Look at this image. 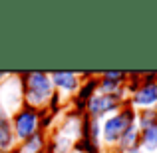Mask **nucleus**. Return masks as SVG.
I'll list each match as a JSON object with an SVG mask.
<instances>
[{
	"instance_id": "4468645a",
	"label": "nucleus",
	"mask_w": 157,
	"mask_h": 153,
	"mask_svg": "<svg viewBox=\"0 0 157 153\" xmlns=\"http://www.w3.org/2000/svg\"><path fill=\"white\" fill-rule=\"evenodd\" d=\"M139 149L143 153H157V127L139 131Z\"/></svg>"
},
{
	"instance_id": "1a4fd4ad",
	"label": "nucleus",
	"mask_w": 157,
	"mask_h": 153,
	"mask_svg": "<svg viewBox=\"0 0 157 153\" xmlns=\"http://www.w3.org/2000/svg\"><path fill=\"white\" fill-rule=\"evenodd\" d=\"M96 92H98V76H92L80 86V90H78L76 98H74V111L86 113V103H88V100Z\"/></svg>"
},
{
	"instance_id": "39448f33",
	"label": "nucleus",
	"mask_w": 157,
	"mask_h": 153,
	"mask_svg": "<svg viewBox=\"0 0 157 153\" xmlns=\"http://www.w3.org/2000/svg\"><path fill=\"white\" fill-rule=\"evenodd\" d=\"M125 103H127V100H123V98H119V96H109V94L96 92L88 100V103H86V115L101 121L107 115L119 111Z\"/></svg>"
},
{
	"instance_id": "7ed1b4c3",
	"label": "nucleus",
	"mask_w": 157,
	"mask_h": 153,
	"mask_svg": "<svg viewBox=\"0 0 157 153\" xmlns=\"http://www.w3.org/2000/svg\"><path fill=\"white\" fill-rule=\"evenodd\" d=\"M40 111L42 109H36V107H30L24 103L16 113L10 115V123H12L16 143L26 141L28 137H32L34 133L40 131Z\"/></svg>"
},
{
	"instance_id": "6e6552de",
	"label": "nucleus",
	"mask_w": 157,
	"mask_h": 153,
	"mask_svg": "<svg viewBox=\"0 0 157 153\" xmlns=\"http://www.w3.org/2000/svg\"><path fill=\"white\" fill-rule=\"evenodd\" d=\"M82 127H84V113L68 109L62 115V119L58 121L56 131L62 133V135H66V137H70V139H74V141H78V139L82 137Z\"/></svg>"
},
{
	"instance_id": "dca6fc26",
	"label": "nucleus",
	"mask_w": 157,
	"mask_h": 153,
	"mask_svg": "<svg viewBox=\"0 0 157 153\" xmlns=\"http://www.w3.org/2000/svg\"><path fill=\"white\" fill-rule=\"evenodd\" d=\"M121 153H143L141 149H131V151H121Z\"/></svg>"
},
{
	"instance_id": "9b49d317",
	"label": "nucleus",
	"mask_w": 157,
	"mask_h": 153,
	"mask_svg": "<svg viewBox=\"0 0 157 153\" xmlns=\"http://www.w3.org/2000/svg\"><path fill=\"white\" fill-rule=\"evenodd\" d=\"M74 139L66 137V135L58 133L56 129L52 131V135L48 137L46 143V153H74Z\"/></svg>"
},
{
	"instance_id": "f8f14e48",
	"label": "nucleus",
	"mask_w": 157,
	"mask_h": 153,
	"mask_svg": "<svg viewBox=\"0 0 157 153\" xmlns=\"http://www.w3.org/2000/svg\"><path fill=\"white\" fill-rule=\"evenodd\" d=\"M46 143H48V135L44 131H38L32 137H28L26 141L18 143L16 151L18 153H46Z\"/></svg>"
},
{
	"instance_id": "f3484780",
	"label": "nucleus",
	"mask_w": 157,
	"mask_h": 153,
	"mask_svg": "<svg viewBox=\"0 0 157 153\" xmlns=\"http://www.w3.org/2000/svg\"><path fill=\"white\" fill-rule=\"evenodd\" d=\"M4 78H6V74H2V72H0V82H2Z\"/></svg>"
},
{
	"instance_id": "2eb2a0df",
	"label": "nucleus",
	"mask_w": 157,
	"mask_h": 153,
	"mask_svg": "<svg viewBox=\"0 0 157 153\" xmlns=\"http://www.w3.org/2000/svg\"><path fill=\"white\" fill-rule=\"evenodd\" d=\"M137 127L139 131L157 127V109H141L137 111Z\"/></svg>"
},
{
	"instance_id": "f03ea898",
	"label": "nucleus",
	"mask_w": 157,
	"mask_h": 153,
	"mask_svg": "<svg viewBox=\"0 0 157 153\" xmlns=\"http://www.w3.org/2000/svg\"><path fill=\"white\" fill-rule=\"evenodd\" d=\"M135 123H137V111L129 103H125L119 111L104 117L101 119V145H104V149L107 153L113 151L121 135Z\"/></svg>"
},
{
	"instance_id": "423d86ee",
	"label": "nucleus",
	"mask_w": 157,
	"mask_h": 153,
	"mask_svg": "<svg viewBox=\"0 0 157 153\" xmlns=\"http://www.w3.org/2000/svg\"><path fill=\"white\" fill-rule=\"evenodd\" d=\"M125 82H127L125 72H104L98 76V92L109 94V96H119L123 100H127Z\"/></svg>"
},
{
	"instance_id": "0eeeda50",
	"label": "nucleus",
	"mask_w": 157,
	"mask_h": 153,
	"mask_svg": "<svg viewBox=\"0 0 157 153\" xmlns=\"http://www.w3.org/2000/svg\"><path fill=\"white\" fill-rule=\"evenodd\" d=\"M50 78H52L54 90L60 92L64 98L76 96L82 86V80L76 72H50Z\"/></svg>"
},
{
	"instance_id": "20e7f679",
	"label": "nucleus",
	"mask_w": 157,
	"mask_h": 153,
	"mask_svg": "<svg viewBox=\"0 0 157 153\" xmlns=\"http://www.w3.org/2000/svg\"><path fill=\"white\" fill-rule=\"evenodd\" d=\"M127 103L135 111L157 109V74H141L139 86L127 98Z\"/></svg>"
},
{
	"instance_id": "9d476101",
	"label": "nucleus",
	"mask_w": 157,
	"mask_h": 153,
	"mask_svg": "<svg viewBox=\"0 0 157 153\" xmlns=\"http://www.w3.org/2000/svg\"><path fill=\"white\" fill-rule=\"evenodd\" d=\"M16 147H18V143H16L14 131H12L10 117L0 113V153H10Z\"/></svg>"
},
{
	"instance_id": "ddd939ff",
	"label": "nucleus",
	"mask_w": 157,
	"mask_h": 153,
	"mask_svg": "<svg viewBox=\"0 0 157 153\" xmlns=\"http://www.w3.org/2000/svg\"><path fill=\"white\" fill-rule=\"evenodd\" d=\"M131 149H139V127H137V123L131 125L129 129L121 135V139L117 141V145H115L113 151H109V153H121V151H131Z\"/></svg>"
},
{
	"instance_id": "f257e3e1",
	"label": "nucleus",
	"mask_w": 157,
	"mask_h": 153,
	"mask_svg": "<svg viewBox=\"0 0 157 153\" xmlns=\"http://www.w3.org/2000/svg\"><path fill=\"white\" fill-rule=\"evenodd\" d=\"M22 80V96L24 103L36 109H46L52 94L56 92L52 84L50 72H24L20 74Z\"/></svg>"
}]
</instances>
